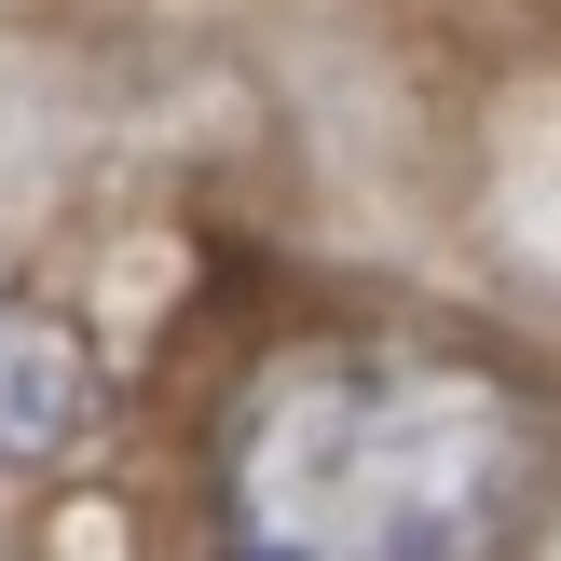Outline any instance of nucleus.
<instances>
[{
  "label": "nucleus",
  "mask_w": 561,
  "mask_h": 561,
  "mask_svg": "<svg viewBox=\"0 0 561 561\" xmlns=\"http://www.w3.org/2000/svg\"><path fill=\"white\" fill-rule=\"evenodd\" d=\"M548 398L453 343H288L206 466L219 561H507L548 507Z\"/></svg>",
  "instance_id": "1"
},
{
  "label": "nucleus",
  "mask_w": 561,
  "mask_h": 561,
  "mask_svg": "<svg viewBox=\"0 0 561 561\" xmlns=\"http://www.w3.org/2000/svg\"><path fill=\"white\" fill-rule=\"evenodd\" d=\"M82 425H96V356H82V329L55 316L42 288L0 274V480L82 453Z\"/></svg>",
  "instance_id": "2"
}]
</instances>
